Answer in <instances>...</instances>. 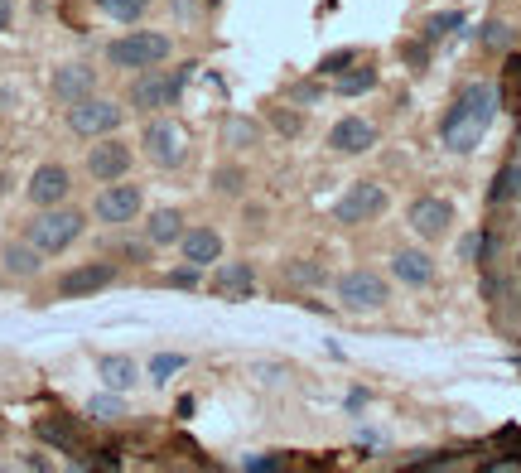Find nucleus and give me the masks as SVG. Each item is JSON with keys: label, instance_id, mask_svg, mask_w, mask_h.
<instances>
[{"label": "nucleus", "instance_id": "1", "mask_svg": "<svg viewBox=\"0 0 521 473\" xmlns=\"http://www.w3.org/2000/svg\"><path fill=\"white\" fill-rule=\"evenodd\" d=\"M493 116H497V87L493 83H468L464 92H459V102L449 107L444 126H439L444 150H454V155H473V150L483 145V136H488Z\"/></svg>", "mask_w": 521, "mask_h": 473}, {"label": "nucleus", "instance_id": "2", "mask_svg": "<svg viewBox=\"0 0 521 473\" xmlns=\"http://www.w3.org/2000/svg\"><path fill=\"white\" fill-rule=\"evenodd\" d=\"M83 227H87V213L68 208V203H58V208H39V213L29 218L25 242H34L44 256H58V251H68L78 237H83Z\"/></svg>", "mask_w": 521, "mask_h": 473}, {"label": "nucleus", "instance_id": "3", "mask_svg": "<svg viewBox=\"0 0 521 473\" xmlns=\"http://www.w3.org/2000/svg\"><path fill=\"white\" fill-rule=\"evenodd\" d=\"M169 54H174V44H169V34H160V29H131V34H121V39L107 44V63L111 68H126V73L160 68Z\"/></svg>", "mask_w": 521, "mask_h": 473}, {"label": "nucleus", "instance_id": "4", "mask_svg": "<svg viewBox=\"0 0 521 473\" xmlns=\"http://www.w3.org/2000/svg\"><path fill=\"white\" fill-rule=\"evenodd\" d=\"M121 116H126V107H116L111 97H83V102H73L68 107V131L78 140H102V136H116L121 131Z\"/></svg>", "mask_w": 521, "mask_h": 473}, {"label": "nucleus", "instance_id": "5", "mask_svg": "<svg viewBox=\"0 0 521 473\" xmlns=\"http://www.w3.org/2000/svg\"><path fill=\"white\" fill-rule=\"evenodd\" d=\"M140 208H145V194H140V184H126V179H111L102 184V194L92 198V218L107 227H126L140 218Z\"/></svg>", "mask_w": 521, "mask_h": 473}, {"label": "nucleus", "instance_id": "6", "mask_svg": "<svg viewBox=\"0 0 521 473\" xmlns=\"http://www.w3.org/2000/svg\"><path fill=\"white\" fill-rule=\"evenodd\" d=\"M193 68H198V63H184V73H174V78H165L160 68H145V78H136V87H131V107H136V112L174 107V102H179V87L193 78Z\"/></svg>", "mask_w": 521, "mask_h": 473}, {"label": "nucleus", "instance_id": "7", "mask_svg": "<svg viewBox=\"0 0 521 473\" xmlns=\"http://www.w3.org/2000/svg\"><path fill=\"white\" fill-rule=\"evenodd\" d=\"M382 213H386V189L377 179H357L353 189L333 203V223H343V227L372 223V218H382Z\"/></svg>", "mask_w": 521, "mask_h": 473}, {"label": "nucleus", "instance_id": "8", "mask_svg": "<svg viewBox=\"0 0 521 473\" xmlns=\"http://www.w3.org/2000/svg\"><path fill=\"white\" fill-rule=\"evenodd\" d=\"M338 305L353 309V314H372V309H382L391 300V290H386V280L377 271H348V276H338Z\"/></svg>", "mask_w": 521, "mask_h": 473}, {"label": "nucleus", "instance_id": "9", "mask_svg": "<svg viewBox=\"0 0 521 473\" xmlns=\"http://www.w3.org/2000/svg\"><path fill=\"white\" fill-rule=\"evenodd\" d=\"M145 160H155L160 169H179L189 160V136H184V126H174V121H150L145 126Z\"/></svg>", "mask_w": 521, "mask_h": 473}, {"label": "nucleus", "instance_id": "10", "mask_svg": "<svg viewBox=\"0 0 521 473\" xmlns=\"http://www.w3.org/2000/svg\"><path fill=\"white\" fill-rule=\"evenodd\" d=\"M136 165V150L126 145L121 136H102L92 150H87V174L97 179V184H111V179H126Z\"/></svg>", "mask_w": 521, "mask_h": 473}, {"label": "nucleus", "instance_id": "11", "mask_svg": "<svg viewBox=\"0 0 521 473\" xmlns=\"http://www.w3.org/2000/svg\"><path fill=\"white\" fill-rule=\"evenodd\" d=\"M68 194H73V169L58 165V160L39 165L25 184V198L34 208H58V203H68Z\"/></svg>", "mask_w": 521, "mask_h": 473}, {"label": "nucleus", "instance_id": "12", "mask_svg": "<svg viewBox=\"0 0 521 473\" xmlns=\"http://www.w3.org/2000/svg\"><path fill=\"white\" fill-rule=\"evenodd\" d=\"M111 280H116V266L111 261H83V266H73V271L58 276V295L63 300H87V295L107 290Z\"/></svg>", "mask_w": 521, "mask_h": 473}, {"label": "nucleus", "instance_id": "13", "mask_svg": "<svg viewBox=\"0 0 521 473\" xmlns=\"http://www.w3.org/2000/svg\"><path fill=\"white\" fill-rule=\"evenodd\" d=\"M406 218H411L415 237L435 242V237H444V232H449V223H454V203H449V198H415Z\"/></svg>", "mask_w": 521, "mask_h": 473}, {"label": "nucleus", "instance_id": "14", "mask_svg": "<svg viewBox=\"0 0 521 473\" xmlns=\"http://www.w3.org/2000/svg\"><path fill=\"white\" fill-rule=\"evenodd\" d=\"M49 87H54V97L63 107H73V102H83V97L97 92V68L92 63H63V68H54Z\"/></svg>", "mask_w": 521, "mask_h": 473}, {"label": "nucleus", "instance_id": "15", "mask_svg": "<svg viewBox=\"0 0 521 473\" xmlns=\"http://www.w3.org/2000/svg\"><path fill=\"white\" fill-rule=\"evenodd\" d=\"M372 145H377V126L362 116H343L329 131V150H338V155H367Z\"/></svg>", "mask_w": 521, "mask_h": 473}, {"label": "nucleus", "instance_id": "16", "mask_svg": "<svg viewBox=\"0 0 521 473\" xmlns=\"http://www.w3.org/2000/svg\"><path fill=\"white\" fill-rule=\"evenodd\" d=\"M179 251H184V261L189 266H218L222 261V237L213 227H184V237H179Z\"/></svg>", "mask_w": 521, "mask_h": 473}, {"label": "nucleus", "instance_id": "17", "mask_svg": "<svg viewBox=\"0 0 521 473\" xmlns=\"http://www.w3.org/2000/svg\"><path fill=\"white\" fill-rule=\"evenodd\" d=\"M0 271L10 280L39 276V271H44V251L34 247V242H25V237H20V242H5V247H0Z\"/></svg>", "mask_w": 521, "mask_h": 473}, {"label": "nucleus", "instance_id": "18", "mask_svg": "<svg viewBox=\"0 0 521 473\" xmlns=\"http://www.w3.org/2000/svg\"><path fill=\"white\" fill-rule=\"evenodd\" d=\"M145 237H150V247H179V237H184V213H179V208H155V213L145 218Z\"/></svg>", "mask_w": 521, "mask_h": 473}, {"label": "nucleus", "instance_id": "19", "mask_svg": "<svg viewBox=\"0 0 521 473\" xmlns=\"http://www.w3.org/2000/svg\"><path fill=\"white\" fill-rule=\"evenodd\" d=\"M391 276L420 290V285H430V280H435V261H430L425 251H396V256H391Z\"/></svg>", "mask_w": 521, "mask_h": 473}, {"label": "nucleus", "instance_id": "20", "mask_svg": "<svg viewBox=\"0 0 521 473\" xmlns=\"http://www.w3.org/2000/svg\"><path fill=\"white\" fill-rule=\"evenodd\" d=\"M213 290L218 295H247L251 290V266L247 261H227L218 271V280H213Z\"/></svg>", "mask_w": 521, "mask_h": 473}, {"label": "nucleus", "instance_id": "21", "mask_svg": "<svg viewBox=\"0 0 521 473\" xmlns=\"http://www.w3.org/2000/svg\"><path fill=\"white\" fill-rule=\"evenodd\" d=\"M140 377V367L131 358H102V382H107L111 391H131Z\"/></svg>", "mask_w": 521, "mask_h": 473}, {"label": "nucleus", "instance_id": "22", "mask_svg": "<svg viewBox=\"0 0 521 473\" xmlns=\"http://www.w3.org/2000/svg\"><path fill=\"white\" fill-rule=\"evenodd\" d=\"M488 198H493V203H517L521 198V165L502 169V174L493 179V189H488Z\"/></svg>", "mask_w": 521, "mask_h": 473}, {"label": "nucleus", "instance_id": "23", "mask_svg": "<svg viewBox=\"0 0 521 473\" xmlns=\"http://www.w3.org/2000/svg\"><path fill=\"white\" fill-rule=\"evenodd\" d=\"M377 87V68H357V73H338V92L343 97H362Z\"/></svg>", "mask_w": 521, "mask_h": 473}, {"label": "nucleus", "instance_id": "24", "mask_svg": "<svg viewBox=\"0 0 521 473\" xmlns=\"http://www.w3.org/2000/svg\"><path fill=\"white\" fill-rule=\"evenodd\" d=\"M97 5L107 10L111 20H121V25H136L140 15H145V5H150V0H97Z\"/></svg>", "mask_w": 521, "mask_h": 473}, {"label": "nucleus", "instance_id": "25", "mask_svg": "<svg viewBox=\"0 0 521 473\" xmlns=\"http://www.w3.org/2000/svg\"><path fill=\"white\" fill-rule=\"evenodd\" d=\"M459 25H464V15H459V10H439V15H430L425 34H430V39H444L449 29H459Z\"/></svg>", "mask_w": 521, "mask_h": 473}, {"label": "nucleus", "instance_id": "26", "mask_svg": "<svg viewBox=\"0 0 521 473\" xmlns=\"http://www.w3.org/2000/svg\"><path fill=\"white\" fill-rule=\"evenodd\" d=\"M179 367H184V358H179V353H160V358L150 362V377H155V382H169Z\"/></svg>", "mask_w": 521, "mask_h": 473}, {"label": "nucleus", "instance_id": "27", "mask_svg": "<svg viewBox=\"0 0 521 473\" xmlns=\"http://www.w3.org/2000/svg\"><path fill=\"white\" fill-rule=\"evenodd\" d=\"M483 44H488V49H507V44H512V25H488L483 29Z\"/></svg>", "mask_w": 521, "mask_h": 473}, {"label": "nucleus", "instance_id": "28", "mask_svg": "<svg viewBox=\"0 0 521 473\" xmlns=\"http://www.w3.org/2000/svg\"><path fill=\"white\" fill-rule=\"evenodd\" d=\"M213 184H218V194H242V174H237V169H218V179H213Z\"/></svg>", "mask_w": 521, "mask_h": 473}, {"label": "nucleus", "instance_id": "29", "mask_svg": "<svg viewBox=\"0 0 521 473\" xmlns=\"http://www.w3.org/2000/svg\"><path fill=\"white\" fill-rule=\"evenodd\" d=\"M87 411H92L97 420H111V416H121V401H116V396H97Z\"/></svg>", "mask_w": 521, "mask_h": 473}, {"label": "nucleus", "instance_id": "30", "mask_svg": "<svg viewBox=\"0 0 521 473\" xmlns=\"http://www.w3.org/2000/svg\"><path fill=\"white\" fill-rule=\"evenodd\" d=\"M290 280H300V285H319L324 271H319V266H309V261H300V266H290Z\"/></svg>", "mask_w": 521, "mask_h": 473}, {"label": "nucleus", "instance_id": "31", "mask_svg": "<svg viewBox=\"0 0 521 473\" xmlns=\"http://www.w3.org/2000/svg\"><path fill=\"white\" fill-rule=\"evenodd\" d=\"M478 251H483V232H468L464 242H459V256L464 261H478Z\"/></svg>", "mask_w": 521, "mask_h": 473}, {"label": "nucleus", "instance_id": "32", "mask_svg": "<svg viewBox=\"0 0 521 473\" xmlns=\"http://www.w3.org/2000/svg\"><path fill=\"white\" fill-rule=\"evenodd\" d=\"M169 285H184V290H189V285H198V266H189V261H184V271H169Z\"/></svg>", "mask_w": 521, "mask_h": 473}, {"label": "nucleus", "instance_id": "33", "mask_svg": "<svg viewBox=\"0 0 521 473\" xmlns=\"http://www.w3.org/2000/svg\"><path fill=\"white\" fill-rule=\"evenodd\" d=\"M343 63H353V49H343V54L324 58V73H343Z\"/></svg>", "mask_w": 521, "mask_h": 473}, {"label": "nucleus", "instance_id": "34", "mask_svg": "<svg viewBox=\"0 0 521 473\" xmlns=\"http://www.w3.org/2000/svg\"><path fill=\"white\" fill-rule=\"evenodd\" d=\"M15 25V0H0V34H10Z\"/></svg>", "mask_w": 521, "mask_h": 473}]
</instances>
